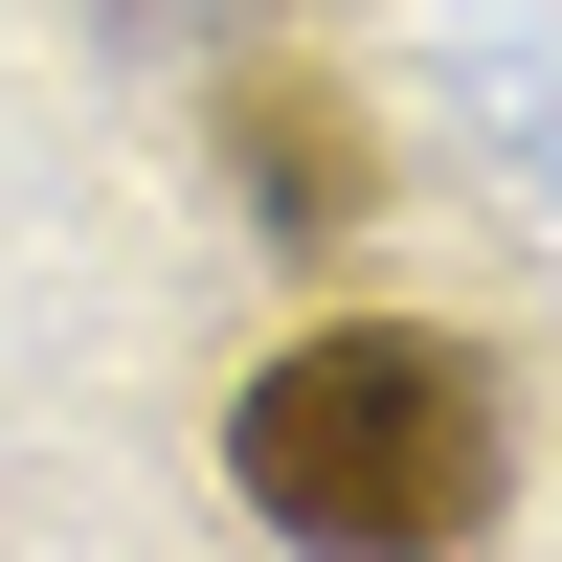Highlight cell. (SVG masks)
I'll return each mask as SVG.
<instances>
[{"instance_id": "obj_1", "label": "cell", "mask_w": 562, "mask_h": 562, "mask_svg": "<svg viewBox=\"0 0 562 562\" xmlns=\"http://www.w3.org/2000/svg\"><path fill=\"white\" fill-rule=\"evenodd\" d=\"M225 473H248V518L405 562V540H473L495 495H518V450H495V383H473L450 338L338 315V338H293L248 405H225Z\"/></svg>"}, {"instance_id": "obj_2", "label": "cell", "mask_w": 562, "mask_h": 562, "mask_svg": "<svg viewBox=\"0 0 562 562\" xmlns=\"http://www.w3.org/2000/svg\"><path fill=\"white\" fill-rule=\"evenodd\" d=\"M225 180H248L293 248H338V225H360V113L293 68V45H270V68H225Z\"/></svg>"}]
</instances>
